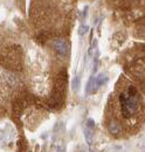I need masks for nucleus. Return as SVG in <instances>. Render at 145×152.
Listing matches in <instances>:
<instances>
[{
	"instance_id": "1",
	"label": "nucleus",
	"mask_w": 145,
	"mask_h": 152,
	"mask_svg": "<svg viewBox=\"0 0 145 152\" xmlns=\"http://www.w3.org/2000/svg\"><path fill=\"white\" fill-rule=\"evenodd\" d=\"M119 103H121V110L122 115L125 118H130L137 113L139 108V97L137 95V91L133 89V87L127 88L119 96Z\"/></svg>"
},
{
	"instance_id": "2",
	"label": "nucleus",
	"mask_w": 145,
	"mask_h": 152,
	"mask_svg": "<svg viewBox=\"0 0 145 152\" xmlns=\"http://www.w3.org/2000/svg\"><path fill=\"white\" fill-rule=\"evenodd\" d=\"M53 47L56 50V53L61 57H66L69 53L68 45H67V42L64 40H55L53 42Z\"/></svg>"
},
{
	"instance_id": "3",
	"label": "nucleus",
	"mask_w": 145,
	"mask_h": 152,
	"mask_svg": "<svg viewBox=\"0 0 145 152\" xmlns=\"http://www.w3.org/2000/svg\"><path fill=\"white\" fill-rule=\"evenodd\" d=\"M108 81H109V77L107 74H104V73L98 74L97 77H95V91H96L98 88H101L102 86H104Z\"/></svg>"
},
{
	"instance_id": "4",
	"label": "nucleus",
	"mask_w": 145,
	"mask_h": 152,
	"mask_svg": "<svg viewBox=\"0 0 145 152\" xmlns=\"http://www.w3.org/2000/svg\"><path fill=\"white\" fill-rule=\"evenodd\" d=\"M84 138H86V142L88 145H92V140H94V134H92V129L88 128V126H84Z\"/></svg>"
},
{
	"instance_id": "5",
	"label": "nucleus",
	"mask_w": 145,
	"mask_h": 152,
	"mask_svg": "<svg viewBox=\"0 0 145 152\" xmlns=\"http://www.w3.org/2000/svg\"><path fill=\"white\" fill-rule=\"evenodd\" d=\"M92 91H95V77L90 76L89 81L87 82V86H86V95L90 94Z\"/></svg>"
},
{
	"instance_id": "6",
	"label": "nucleus",
	"mask_w": 145,
	"mask_h": 152,
	"mask_svg": "<svg viewBox=\"0 0 145 152\" xmlns=\"http://www.w3.org/2000/svg\"><path fill=\"white\" fill-rule=\"evenodd\" d=\"M109 131L110 133H112V134H117V133L121 132V126L118 125V123H116V122H111L110 124H109Z\"/></svg>"
},
{
	"instance_id": "7",
	"label": "nucleus",
	"mask_w": 145,
	"mask_h": 152,
	"mask_svg": "<svg viewBox=\"0 0 145 152\" xmlns=\"http://www.w3.org/2000/svg\"><path fill=\"white\" fill-rule=\"evenodd\" d=\"M88 31H89V27H88V26H86V25H80V28H78V35L83 37Z\"/></svg>"
},
{
	"instance_id": "8",
	"label": "nucleus",
	"mask_w": 145,
	"mask_h": 152,
	"mask_svg": "<svg viewBox=\"0 0 145 152\" xmlns=\"http://www.w3.org/2000/svg\"><path fill=\"white\" fill-rule=\"evenodd\" d=\"M72 90H74V91H76V90H77V88H78V78H77V77H75V78L72 80Z\"/></svg>"
},
{
	"instance_id": "9",
	"label": "nucleus",
	"mask_w": 145,
	"mask_h": 152,
	"mask_svg": "<svg viewBox=\"0 0 145 152\" xmlns=\"http://www.w3.org/2000/svg\"><path fill=\"white\" fill-rule=\"evenodd\" d=\"M86 126H88V128H90V129L94 130V128H95V122H94V119H92V118H89V119L87 121Z\"/></svg>"
}]
</instances>
